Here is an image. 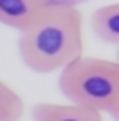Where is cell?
<instances>
[{
  "mask_svg": "<svg viewBox=\"0 0 119 121\" xmlns=\"http://www.w3.org/2000/svg\"><path fill=\"white\" fill-rule=\"evenodd\" d=\"M33 121H102V113L73 104L38 102L33 106Z\"/></svg>",
  "mask_w": 119,
  "mask_h": 121,
  "instance_id": "obj_4",
  "label": "cell"
},
{
  "mask_svg": "<svg viewBox=\"0 0 119 121\" xmlns=\"http://www.w3.org/2000/svg\"><path fill=\"white\" fill-rule=\"evenodd\" d=\"M90 27L100 40L117 46L119 44V6L117 2L96 8L90 19Z\"/></svg>",
  "mask_w": 119,
  "mask_h": 121,
  "instance_id": "obj_5",
  "label": "cell"
},
{
  "mask_svg": "<svg viewBox=\"0 0 119 121\" xmlns=\"http://www.w3.org/2000/svg\"><path fill=\"white\" fill-rule=\"evenodd\" d=\"M23 112V98L4 81H0V121H19Z\"/></svg>",
  "mask_w": 119,
  "mask_h": 121,
  "instance_id": "obj_6",
  "label": "cell"
},
{
  "mask_svg": "<svg viewBox=\"0 0 119 121\" xmlns=\"http://www.w3.org/2000/svg\"><path fill=\"white\" fill-rule=\"evenodd\" d=\"M58 86L69 104L117 117L119 65L115 62L79 56L60 69Z\"/></svg>",
  "mask_w": 119,
  "mask_h": 121,
  "instance_id": "obj_2",
  "label": "cell"
},
{
  "mask_svg": "<svg viewBox=\"0 0 119 121\" xmlns=\"http://www.w3.org/2000/svg\"><path fill=\"white\" fill-rule=\"evenodd\" d=\"M44 0H0V23L23 31L46 10Z\"/></svg>",
  "mask_w": 119,
  "mask_h": 121,
  "instance_id": "obj_3",
  "label": "cell"
},
{
  "mask_svg": "<svg viewBox=\"0 0 119 121\" xmlns=\"http://www.w3.org/2000/svg\"><path fill=\"white\" fill-rule=\"evenodd\" d=\"M17 52L31 71L64 69L83 56V13L77 8L46 6L27 29L19 31Z\"/></svg>",
  "mask_w": 119,
  "mask_h": 121,
  "instance_id": "obj_1",
  "label": "cell"
}]
</instances>
